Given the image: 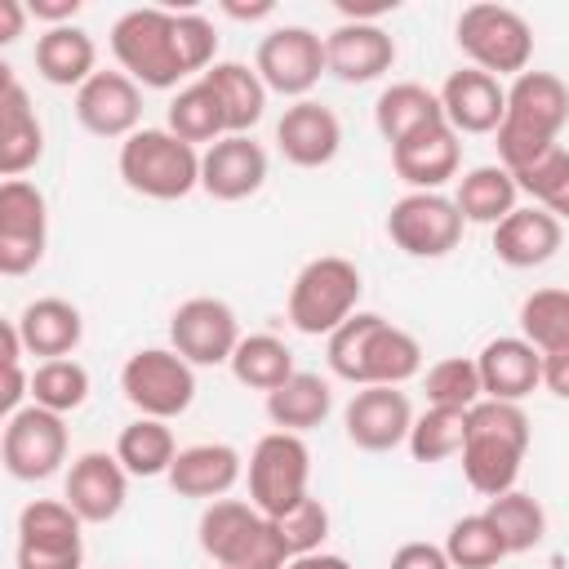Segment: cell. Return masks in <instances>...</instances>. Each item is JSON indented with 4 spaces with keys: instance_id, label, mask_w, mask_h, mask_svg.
<instances>
[{
    "instance_id": "7c38bea8",
    "label": "cell",
    "mask_w": 569,
    "mask_h": 569,
    "mask_svg": "<svg viewBox=\"0 0 569 569\" xmlns=\"http://www.w3.org/2000/svg\"><path fill=\"white\" fill-rule=\"evenodd\" d=\"M0 458L13 480H49L67 462V422L53 409L22 405L4 418Z\"/></svg>"
},
{
    "instance_id": "f1b7e54d",
    "label": "cell",
    "mask_w": 569,
    "mask_h": 569,
    "mask_svg": "<svg viewBox=\"0 0 569 569\" xmlns=\"http://www.w3.org/2000/svg\"><path fill=\"white\" fill-rule=\"evenodd\" d=\"M18 333H22V347L40 360H62L80 347L84 338V320H80V307L67 302V298H36L22 307V316L13 320Z\"/></svg>"
},
{
    "instance_id": "5bb4252c",
    "label": "cell",
    "mask_w": 569,
    "mask_h": 569,
    "mask_svg": "<svg viewBox=\"0 0 569 569\" xmlns=\"http://www.w3.org/2000/svg\"><path fill=\"white\" fill-rule=\"evenodd\" d=\"M49 240V204L44 191L27 178L0 182V271L27 276L44 258Z\"/></svg>"
},
{
    "instance_id": "52a82bcc",
    "label": "cell",
    "mask_w": 569,
    "mask_h": 569,
    "mask_svg": "<svg viewBox=\"0 0 569 569\" xmlns=\"http://www.w3.org/2000/svg\"><path fill=\"white\" fill-rule=\"evenodd\" d=\"M360 289H365V280H360L356 262H347L338 253L311 258L289 284V325L298 333L329 338L338 325H347L356 316Z\"/></svg>"
},
{
    "instance_id": "1f68e13d",
    "label": "cell",
    "mask_w": 569,
    "mask_h": 569,
    "mask_svg": "<svg viewBox=\"0 0 569 569\" xmlns=\"http://www.w3.org/2000/svg\"><path fill=\"white\" fill-rule=\"evenodd\" d=\"M200 80L222 102L227 133H249L262 120V111H267V84H262V76L253 67H244V62H213Z\"/></svg>"
},
{
    "instance_id": "2e32d148",
    "label": "cell",
    "mask_w": 569,
    "mask_h": 569,
    "mask_svg": "<svg viewBox=\"0 0 569 569\" xmlns=\"http://www.w3.org/2000/svg\"><path fill=\"white\" fill-rule=\"evenodd\" d=\"M169 347L187 365H231L240 347V325L236 311L222 298H187L169 316Z\"/></svg>"
},
{
    "instance_id": "83f0119b",
    "label": "cell",
    "mask_w": 569,
    "mask_h": 569,
    "mask_svg": "<svg viewBox=\"0 0 569 569\" xmlns=\"http://www.w3.org/2000/svg\"><path fill=\"white\" fill-rule=\"evenodd\" d=\"M560 218H551L542 204H516L498 227H493V253L507 267H542L560 249Z\"/></svg>"
},
{
    "instance_id": "4dcf8cb0",
    "label": "cell",
    "mask_w": 569,
    "mask_h": 569,
    "mask_svg": "<svg viewBox=\"0 0 569 569\" xmlns=\"http://www.w3.org/2000/svg\"><path fill=\"white\" fill-rule=\"evenodd\" d=\"M436 120H445L440 93H431V89L418 84V80H400V84H387V89L378 93L373 124H378V133L387 138V147L405 142L409 133H418V129H427V124H436Z\"/></svg>"
},
{
    "instance_id": "7402d4cb",
    "label": "cell",
    "mask_w": 569,
    "mask_h": 569,
    "mask_svg": "<svg viewBox=\"0 0 569 569\" xmlns=\"http://www.w3.org/2000/svg\"><path fill=\"white\" fill-rule=\"evenodd\" d=\"M440 107L453 133H498L507 116V89L498 84V76L480 67H458L440 84Z\"/></svg>"
},
{
    "instance_id": "ab89813d",
    "label": "cell",
    "mask_w": 569,
    "mask_h": 569,
    "mask_svg": "<svg viewBox=\"0 0 569 569\" xmlns=\"http://www.w3.org/2000/svg\"><path fill=\"white\" fill-rule=\"evenodd\" d=\"M462 440H467V409L427 405V413L413 418L405 445H409V453L418 462H445V458H458L462 453Z\"/></svg>"
},
{
    "instance_id": "4316f807",
    "label": "cell",
    "mask_w": 569,
    "mask_h": 569,
    "mask_svg": "<svg viewBox=\"0 0 569 569\" xmlns=\"http://www.w3.org/2000/svg\"><path fill=\"white\" fill-rule=\"evenodd\" d=\"M240 471H244V462H240V453H236L231 445L204 440V445L178 449V458H173V467H169V485H173V493H182V498L218 502V498H227V493L236 489Z\"/></svg>"
},
{
    "instance_id": "f35d334b",
    "label": "cell",
    "mask_w": 569,
    "mask_h": 569,
    "mask_svg": "<svg viewBox=\"0 0 569 569\" xmlns=\"http://www.w3.org/2000/svg\"><path fill=\"white\" fill-rule=\"evenodd\" d=\"M520 338L547 351H569V289H533L520 302Z\"/></svg>"
},
{
    "instance_id": "f907efd6",
    "label": "cell",
    "mask_w": 569,
    "mask_h": 569,
    "mask_svg": "<svg viewBox=\"0 0 569 569\" xmlns=\"http://www.w3.org/2000/svg\"><path fill=\"white\" fill-rule=\"evenodd\" d=\"M284 569H351V565L333 551H311V556H293Z\"/></svg>"
},
{
    "instance_id": "ee69618b",
    "label": "cell",
    "mask_w": 569,
    "mask_h": 569,
    "mask_svg": "<svg viewBox=\"0 0 569 569\" xmlns=\"http://www.w3.org/2000/svg\"><path fill=\"white\" fill-rule=\"evenodd\" d=\"M520 191H529L551 218H569V151L551 147L542 160H533L529 169L511 173Z\"/></svg>"
},
{
    "instance_id": "b9f144b4",
    "label": "cell",
    "mask_w": 569,
    "mask_h": 569,
    "mask_svg": "<svg viewBox=\"0 0 569 569\" xmlns=\"http://www.w3.org/2000/svg\"><path fill=\"white\" fill-rule=\"evenodd\" d=\"M445 556L453 569H493L507 556V547H502L493 520L485 511H476V516L453 520V529L445 538Z\"/></svg>"
},
{
    "instance_id": "e575fe53",
    "label": "cell",
    "mask_w": 569,
    "mask_h": 569,
    "mask_svg": "<svg viewBox=\"0 0 569 569\" xmlns=\"http://www.w3.org/2000/svg\"><path fill=\"white\" fill-rule=\"evenodd\" d=\"M116 458L129 476H169L173 458H178V445H173V431L169 422L160 418H133L120 436H116Z\"/></svg>"
},
{
    "instance_id": "8fae6325",
    "label": "cell",
    "mask_w": 569,
    "mask_h": 569,
    "mask_svg": "<svg viewBox=\"0 0 569 569\" xmlns=\"http://www.w3.org/2000/svg\"><path fill=\"white\" fill-rule=\"evenodd\" d=\"M462 213L440 191H409L387 213V236L409 258H445L462 240Z\"/></svg>"
},
{
    "instance_id": "8992f818",
    "label": "cell",
    "mask_w": 569,
    "mask_h": 569,
    "mask_svg": "<svg viewBox=\"0 0 569 569\" xmlns=\"http://www.w3.org/2000/svg\"><path fill=\"white\" fill-rule=\"evenodd\" d=\"M111 53L120 71L147 89H173L187 71L178 49V27L169 9H129L111 27Z\"/></svg>"
},
{
    "instance_id": "bcb514c9",
    "label": "cell",
    "mask_w": 569,
    "mask_h": 569,
    "mask_svg": "<svg viewBox=\"0 0 569 569\" xmlns=\"http://www.w3.org/2000/svg\"><path fill=\"white\" fill-rule=\"evenodd\" d=\"M387 569H453V565H449L445 547H436V542H400L391 551Z\"/></svg>"
},
{
    "instance_id": "d6a6232c",
    "label": "cell",
    "mask_w": 569,
    "mask_h": 569,
    "mask_svg": "<svg viewBox=\"0 0 569 569\" xmlns=\"http://www.w3.org/2000/svg\"><path fill=\"white\" fill-rule=\"evenodd\" d=\"M329 409H333V391H329V382L320 373H302L298 369L284 387L267 391V418L276 422V431L302 436V431L320 427L329 418Z\"/></svg>"
},
{
    "instance_id": "d6986e66",
    "label": "cell",
    "mask_w": 569,
    "mask_h": 569,
    "mask_svg": "<svg viewBox=\"0 0 569 569\" xmlns=\"http://www.w3.org/2000/svg\"><path fill=\"white\" fill-rule=\"evenodd\" d=\"M76 120L93 138H129L142 120V89L124 71H93L76 89Z\"/></svg>"
},
{
    "instance_id": "7a4b0ae2",
    "label": "cell",
    "mask_w": 569,
    "mask_h": 569,
    "mask_svg": "<svg viewBox=\"0 0 569 569\" xmlns=\"http://www.w3.org/2000/svg\"><path fill=\"white\" fill-rule=\"evenodd\" d=\"M569 120V84L556 71H520L507 89V116L498 124V160L507 173L529 169L556 147Z\"/></svg>"
},
{
    "instance_id": "484cf974",
    "label": "cell",
    "mask_w": 569,
    "mask_h": 569,
    "mask_svg": "<svg viewBox=\"0 0 569 569\" xmlns=\"http://www.w3.org/2000/svg\"><path fill=\"white\" fill-rule=\"evenodd\" d=\"M4 76V89H0V173L4 178H22L40 151H44V129H40V116L27 98V89L18 84V76L9 67H0Z\"/></svg>"
},
{
    "instance_id": "4fadbf2b",
    "label": "cell",
    "mask_w": 569,
    "mask_h": 569,
    "mask_svg": "<svg viewBox=\"0 0 569 569\" xmlns=\"http://www.w3.org/2000/svg\"><path fill=\"white\" fill-rule=\"evenodd\" d=\"M80 516L58 498H36L18 516V569H80Z\"/></svg>"
},
{
    "instance_id": "ffe728a7",
    "label": "cell",
    "mask_w": 569,
    "mask_h": 569,
    "mask_svg": "<svg viewBox=\"0 0 569 569\" xmlns=\"http://www.w3.org/2000/svg\"><path fill=\"white\" fill-rule=\"evenodd\" d=\"M462 164V142L449 120H436L391 147V169L413 191H440Z\"/></svg>"
},
{
    "instance_id": "44dd1931",
    "label": "cell",
    "mask_w": 569,
    "mask_h": 569,
    "mask_svg": "<svg viewBox=\"0 0 569 569\" xmlns=\"http://www.w3.org/2000/svg\"><path fill=\"white\" fill-rule=\"evenodd\" d=\"M396 62V40L378 22H338L325 36V67L342 84H369Z\"/></svg>"
},
{
    "instance_id": "6da1fadb",
    "label": "cell",
    "mask_w": 569,
    "mask_h": 569,
    "mask_svg": "<svg viewBox=\"0 0 569 569\" xmlns=\"http://www.w3.org/2000/svg\"><path fill=\"white\" fill-rule=\"evenodd\" d=\"M329 369L356 387H400L422 369V347L378 311H356L329 333Z\"/></svg>"
},
{
    "instance_id": "74e56055",
    "label": "cell",
    "mask_w": 569,
    "mask_h": 569,
    "mask_svg": "<svg viewBox=\"0 0 569 569\" xmlns=\"http://www.w3.org/2000/svg\"><path fill=\"white\" fill-rule=\"evenodd\" d=\"M169 133H178L182 142H218V138H227V116H222V102L213 98V89L204 84V80H196V84H187V89H178V98L169 102V124H164Z\"/></svg>"
},
{
    "instance_id": "f6af8a7d",
    "label": "cell",
    "mask_w": 569,
    "mask_h": 569,
    "mask_svg": "<svg viewBox=\"0 0 569 569\" xmlns=\"http://www.w3.org/2000/svg\"><path fill=\"white\" fill-rule=\"evenodd\" d=\"M276 533H280L289 560H293V556H311V551H320V542H325V533H329V511H325V502L307 493L293 511L276 516Z\"/></svg>"
},
{
    "instance_id": "d590c367",
    "label": "cell",
    "mask_w": 569,
    "mask_h": 569,
    "mask_svg": "<svg viewBox=\"0 0 569 569\" xmlns=\"http://www.w3.org/2000/svg\"><path fill=\"white\" fill-rule=\"evenodd\" d=\"M231 373L240 387H253V391H276L284 387L298 369H293V351L276 338V333H249L240 338L236 356H231Z\"/></svg>"
},
{
    "instance_id": "836d02e7",
    "label": "cell",
    "mask_w": 569,
    "mask_h": 569,
    "mask_svg": "<svg viewBox=\"0 0 569 569\" xmlns=\"http://www.w3.org/2000/svg\"><path fill=\"white\" fill-rule=\"evenodd\" d=\"M516 196H520V187H516V178H511L502 164H476V169H467V173L458 178L453 204H458V213H462L467 222L498 227V222L516 209Z\"/></svg>"
},
{
    "instance_id": "9c48e42d",
    "label": "cell",
    "mask_w": 569,
    "mask_h": 569,
    "mask_svg": "<svg viewBox=\"0 0 569 569\" xmlns=\"http://www.w3.org/2000/svg\"><path fill=\"white\" fill-rule=\"evenodd\" d=\"M120 391L142 418H178L196 400V365H187L173 347H142L120 369Z\"/></svg>"
},
{
    "instance_id": "8d00e7d4",
    "label": "cell",
    "mask_w": 569,
    "mask_h": 569,
    "mask_svg": "<svg viewBox=\"0 0 569 569\" xmlns=\"http://www.w3.org/2000/svg\"><path fill=\"white\" fill-rule=\"evenodd\" d=\"M485 516L493 520V529H498L507 556H520V551L538 547L542 533H547V511H542V502H538L533 493H520V489H507V493L489 498Z\"/></svg>"
},
{
    "instance_id": "d4e9b609",
    "label": "cell",
    "mask_w": 569,
    "mask_h": 569,
    "mask_svg": "<svg viewBox=\"0 0 569 569\" xmlns=\"http://www.w3.org/2000/svg\"><path fill=\"white\" fill-rule=\"evenodd\" d=\"M485 400H511L520 405L533 387H542V351L525 338H493L476 356Z\"/></svg>"
},
{
    "instance_id": "9a60e30c",
    "label": "cell",
    "mask_w": 569,
    "mask_h": 569,
    "mask_svg": "<svg viewBox=\"0 0 569 569\" xmlns=\"http://www.w3.org/2000/svg\"><path fill=\"white\" fill-rule=\"evenodd\" d=\"M253 71L262 76L267 93H284V98H307L320 80L325 67V40L311 27H276L271 36L258 40L253 53Z\"/></svg>"
},
{
    "instance_id": "30bf717a",
    "label": "cell",
    "mask_w": 569,
    "mask_h": 569,
    "mask_svg": "<svg viewBox=\"0 0 569 569\" xmlns=\"http://www.w3.org/2000/svg\"><path fill=\"white\" fill-rule=\"evenodd\" d=\"M311 453L293 431H267L249 453V502L262 516H284L307 498Z\"/></svg>"
},
{
    "instance_id": "ac0fdd59",
    "label": "cell",
    "mask_w": 569,
    "mask_h": 569,
    "mask_svg": "<svg viewBox=\"0 0 569 569\" xmlns=\"http://www.w3.org/2000/svg\"><path fill=\"white\" fill-rule=\"evenodd\" d=\"M129 498V471L120 467L116 453H102V449H89L71 462L67 471V489H62V502L84 520V525H107L120 516Z\"/></svg>"
},
{
    "instance_id": "60d3db41",
    "label": "cell",
    "mask_w": 569,
    "mask_h": 569,
    "mask_svg": "<svg viewBox=\"0 0 569 569\" xmlns=\"http://www.w3.org/2000/svg\"><path fill=\"white\" fill-rule=\"evenodd\" d=\"M89 400V369L71 356L62 360H40L31 373V405L53 409V413H71Z\"/></svg>"
},
{
    "instance_id": "816d5d0a",
    "label": "cell",
    "mask_w": 569,
    "mask_h": 569,
    "mask_svg": "<svg viewBox=\"0 0 569 569\" xmlns=\"http://www.w3.org/2000/svg\"><path fill=\"white\" fill-rule=\"evenodd\" d=\"M222 9H227L231 18H267V13L276 9V4H271V0H258V4H231V0H227Z\"/></svg>"
},
{
    "instance_id": "5b68a950",
    "label": "cell",
    "mask_w": 569,
    "mask_h": 569,
    "mask_svg": "<svg viewBox=\"0 0 569 569\" xmlns=\"http://www.w3.org/2000/svg\"><path fill=\"white\" fill-rule=\"evenodd\" d=\"M120 178L147 200H182L200 187V151L169 129H138L120 142Z\"/></svg>"
},
{
    "instance_id": "3957f363",
    "label": "cell",
    "mask_w": 569,
    "mask_h": 569,
    "mask_svg": "<svg viewBox=\"0 0 569 569\" xmlns=\"http://www.w3.org/2000/svg\"><path fill=\"white\" fill-rule=\"evenodd\" d=\"M529 453V418L511 400H480L467 409V440H462V476L476 493L498 498L516 489L520 462Z\"/></svg>"
},
{
    "instance_id": "ba28073f",
    "label": "cell",
    "mask_w": 569,
    "mask_h": 569,
    "mask_svg": "<svg viewBox=\"0 0 569 569\" xmlns=\"http://www.w3.org/2000/svg\"><path fill=\"white\" fill-rule=\"evenodd\" d=\"M458 49L489 76H520L533 58V27L511 4H467L453 22Z\"/></svg>"
},
{
    "instance_id": "7bdbcfd3",
    "label": "cell",
    "mask_w": 569,
    "mask_h": 569,
    "mask_svg": "<svg viewBox=\"0 0 569 569\" xmlns=\"http://www.w3.org/2000/svg\"><path fill=\"white\" fill-rule=\"evenodd\" d=\"M422 391H427V405H440V409H471L485 400V387H480V369L476 360L467 356H445L427 369L422 378Z\"/></svg>"
},
{
    "instance_id": "c3c4849f",
    "label": "cell",
    "mask_w": 569,
    "mask_h": 569,
    "mask_svg": "<svg viewBox=\"0 0 569 569\" xmlns=\"http://www.w3.org/2000/svg\"><path fill=\"white\" fill-rule=\"evenodd\" d=\"M27 13L44 18L49 27H67V22L80 13V0H31V4H27Z\"/></svg>"
},
{
    "instance_id": "e0dca14e",
    "label": "cell",
    "mask_w": 569,
    "mask_h": 569,
    "mask_svg": "<svg viewBox=\"0 0 569 569\" xmlns=\"http://www.w3.org/2000/svg\"><path fill=\"white\" fill-rule=\"evenodd\" d=\"M342 427L356 449L387 453L409 440V427H413L409 396L400 387H360L342 409Z\"/></svg>"
},
{
    "instance_id": "277c9868",
    "label": "cell",
    "mask_w": 569,
    "mask_h": 569,
    "mask_svg": "<svg viewBox=\"0 0 569 569\" xmlns=\"http://www.w3.org/2000/svg\"><path fill=\"white\" fill-rule=\"evenodd\" d=\"M200 547L218 569H284L289 565L276 520L240 498H218L200 511Z\"/></svg>"
},
{
    "instance_id": "f546056e",
    "label": "cell",
    "mask_w": 569,
    "mask_h": 569,
    "mask_svg": "<svg viewBox=\"0 0 569 569\" xmlns=\"http://www.w3.org/2000/svg\"><path fill=\"white\" fill-rule=\"evenodd\" d=\"M98 44L84 27L67 22V27H49L40 40H36V71L58 84V89H80L98 67Z\"/></svg>"
},
{
    "instance_id": "cb8c5ba5",
    "label": "cell",
    "mask_w": 569,
    "mask_h": 569,
    "mask_svg": "<svg viewBox=\"0 0 569 569\" xmlns=\"http://www.w3.org/2000/svg\"><path fill=\"white\" fill-rule=\"evenodd\" d=\"M267 182V151L249 133H227L200 156V187L213 200H244Z\"/></svg>"
},
{
    "instance_id": "681fc988",
    "label": "cell",
    "mask_w": 569,
    "mask_h": 569,
    "mask_svg": "<svg viewBox=\"0 0 569 569\" xmlns=\"http://www.w3.org/2000/svg\"><path fill=\"white\" fill-rule=\"evenodd\" d=\"M22 18H27L22 0H0V44H13L22 36Z\"/></svg>"
},
{
    "instance_id": "7dc6e473",
    "label": "cell",
    "mask_w": 569,
    "mask_h": 569,
    "mask_svg": "<svg viewBox=\"0 0 569 569\" xmlns=\"http://www.w3.org/2000/svg\"><path fill=\"white\" fill-rule=\"evenodd\" d=\"M542 387L560 400H569V351H547L542 356Z\"/></svg>"
},
{
    "instance_id": "603a6c76",
    "label": "cell",
    "mask_w": 569,
    "mask_h": 569,
    "mask_svg": "<svg viewBox=\"0 0 569 569\" xmlns=\"http://www.w3.org/2000/svg\"><path fill=\"white\" fill-rule=\"evenodd\" d=\"M276 147H280V156H284L289 164H298V169H320V164H329V160L338 156V147H342V124H338V116H333L325 102L302 98V102L284 107V116L276 120Z\"/></svg>"
}]
</instances>
